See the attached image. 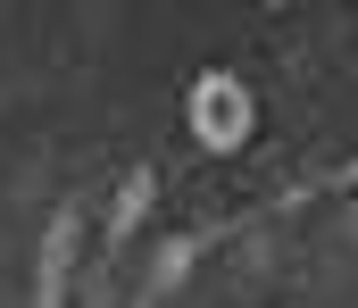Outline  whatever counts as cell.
I'll list each match as a JSON object with an SVG mask.
<instances>
[]
</instances>
